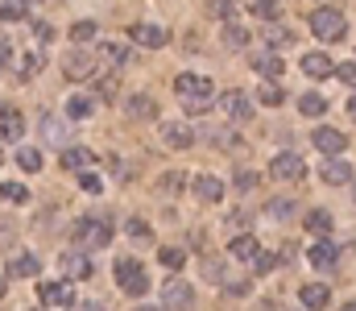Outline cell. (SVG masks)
Instances as JSON below:
<instances>
[{
  "label": "cell",
  "mask_w": 356,
  "mask_h": 311,
  "mask_svg": "<svg viewBox=\"0 0 356 311\" xmlns=\"http://www.w3.org/2000/svg\"><path fill=\"white\" fill-rule=\"evenodd\" d=\"M203 141H216L220 150H236V145H241L236 133H232V129H220V125H207V129H203Z\"/></svg>",
  "instance_id": "obj_27"
},
{
  "label": "cell",
  "mask_w": 356,
  "mask_h": 311,
  "mask_svg": "<svg viewBox=\"0 0 356 311\" xmlns=\"http://www.w3.org/2000/svg\"><path fill=\"white\" fill-rule=\"evenodd\" d=\"M162 266L166 270H182L186 266V249L182 245H162Z\"/></svg>",
  "instance_id": "obj_32"
},
{
  "label": "cell",
  "mask_w": 356,
  "mask_h": 311,
  "mask_svg": "<svg viewBox=\"0 0 356 311\" xmlns=\"http://www.w3.org/2000/svg\"><path fill=\"white\" fill-rule=\"evenodd\" d=\"M253 13H257L261 21H277V17H282V4H277V0H257Z\"/></svg>",
  "instance_id": "obj_38"
},
{
  "label": "cell",
  "mask_w": 356,
  "mask_h": 311,
  "mask_svg": "<svg viewBox=\"0 0 356 311\" xmlns=\"http://www.w3.org/2000/svg\"><path fill=\"white\" fill-rule=\"evenodd\" d=\"M42 141H50V145H71V129H67L63 120H54V116H42Z\"/></svg>",
  "instance_id": "obj_19"
},
{
  "label": "cell",
  "mask_w": 356,
  "mask_h": 311,
  "mask_svg": "<svg viewBox=\"0 0 356 311\" xmlns=\"http://www.w3.org/2000/svg\"><path fill=\"white\" fill-rule=\"evenodd\" d=\"M224 291H228V295H249V278H245V282H224Z\"/></svg>",
  "instance_id": "obj_53"
},
{
  "label": "cell",
  "mask_w": 356,
  "mask_h": 311,
  "mask_svg": "<svg viewBox=\"0 0 356 311\" xmlns=\"http://www.w3.org/2000/svg\"><path fill=\"white\" fill-rule=\"evenodd\" d=\"M302 71L311 75V79H327V75H336V67H332V58L327 54H302Z\"/></svg>",
  "instance_id": "obj_18"
},
{
  "label": "cell",
  "mask_w": 356,
  "mask_h": 311,
  "mask_svg": "<svg viewBox=\"0 0 356 311\" xmlns=\"http://www.w3.org/2000/svg\"><path fill=\"white\" fill-rule=\"evenodd\" d=\"M182 187H186V175H178V170H166V175L158 179V191H162V196H170V200L182 196Z\"/></svg>",
  "instance_id": "obj_29"
},
{
  "label": "cell",
  "mask_w": 356,
  "mask_h": 311,
  "mask_svg": "<svg viewBox=\"0 0 356 311\" xmlns=\"http://www.w3.org/2000/svg\"><path fill=\"white\" fill-rule=\"evenodd\" d=\"M0 196H4L8 204H25V200H29V191H25L21 183H0Z\"/></svg>",
  "instance_id": "obj_39"
},
{
  "label": "cell",
  "mask_w": 356,
  "mask_h": 311,
  "mask_svg": "<svg viewBox=\"0 0 356 311\" xmlns=\"http://www.w3.org/2000/svg\"><path fill=\"white\" fill-rule=\"evenodd\" d=\"M269 175H273L277 183H298V179L307 175V162H302L298 154H273V162H269Z\"/></svg>",
  "instance_id": "obj_4"
},
{
  "label": "cell",
  "mask_w": 356,
  "mask_h": 311,
  "mask_svg": "<svg viewBox=\"0 0 356 311\" xmlns=\"http://www.w3.org/2000/svg\"><path fill=\"white\" fill-rule=\"evenodd\" d=\"M348 112H353V120H356V96H353V104H348Z\"/></svg>",
  "instance_id": "obj_57"
},
{
  "label": "cell",
  "mask_w": 356,
  "mask_h": 311,
  "mask_svg": "<svg viewBox=\"0 0 356 311\" xmlns=\"http://www.w3.org/2000/svg\"><path fill=\"white\" fill-rule=\"evenodd\" d=\"M63 166H67V170H83V166H91V150H63Z\"/></svg>",
  "instance_id": "obj_33"
},
{
  "label": "cell",
  "mask_w": 356,
  "mask_h": 311,
  "mask_svg": "<svg viewBox=\"0 0 356 311\" xmlns=\"http://www.w3.org/2000/svg\"><path fill=\"white\" fill-rule=\"evenodd\" d=\"M71 42H75V46H79V42H95V25H91V21H75V25H71Z\"/></svg>",
  "instance_id": "obj_37"
},
{
  "label": "cell",
  "mask_w": 356,
  "mask_h": 311,
  "mask_svg": "<svg viewBox=\"0 0 356 311\" xmlns=\"http://www.w3.org/2000/svg\"><path fill=\"white\" fill-rule=\"evenodd\" d=\"M311 145H315L319 154H327V158H340L348 141H344V133H340V129H327V125H323V129H315V133H311Z\"/></svg>",
  "instance_id": "obj_8"
},
{
  "label": "cell",
  "mask_w": 356,
  "mask_h": 311,
  "mask_svg": "<svg viewBox=\"0 0 356 311\" xmlns=\"http://www.w3.org/2000/svg\"><path fill=\"white\" fill-rule=\"evenodd\" d=\"M298 299H302V308H311V311H323L327 303H332V291H327L323 282H307V287L298 291Z\"/></svg>",
  "instance_id": "obj_16"
},
{
  "label": "cell",
  "mask_w": 356,
  "mask_h": 311,
  "mask_svg": "<svg viewBox=\"0 0 356 311\" xmlns=\"http://www.w3.org/2000/svg\"><path fill=\"white\" fill-rule=\"evenodd\" d=\"M266 311H290V308H277V303H266Z\"/></svg>",
  "instance_id": "obj_55"
},
{
  "label": "cell",
  "mask_w": 356,
  "mask_h": 311,
  "mask_svg": "<svg viewBox=\"0 0 356 311\" xmlns=\"http://www.w3.org/2000/svg\"><path fill=\"white\" fill-rule=\"evenodd\" d=\"M42 270V262L33 257V253H17V257H8V278H33Z\"/></svg>",
  "instance_id": "obj_20"
},
{
  "label": "cell",
  "mask_w": 356,
  "mask_h": 311,
  "mask_svg": "<svg viewBox=\"0 0 356 311\" xmlns=\"http://www.w3.org/2000/svg\"><path fill=\"white\" fill-rule=\"evenodd\" d=\"M17 162H21V170H38V166H42V150L21 145V150H17Z\"/></svg>",
  "instance_id": "obj_35"
},
{
  "label": "cell",
  "mask_w": 356,
  "mask_h": 311,
  "mask_svg": "<svg viewBox=\"0 0 356 311\" xmlns=\"http://www.w3.org/2000/svg\"><path fill=\"white\" fill-rule=\"evenodd\" d=\"M137 311H158V308H149V303H141V308H137Z\"/></svg>",
  "instance_id": "obj_58"
},
{
  "label": "cell",
  "mask_w": 356,
  "mask_h": 311,
  "mask_svg": "<svg viewBox=\"0 0 356 311\" xmlns=\"http://www.w3.org/2000/svg\"><path fill=\"white\" fill-rule=\"evenodd\" d=\"M203 274H207V282H220V287H224V262L207 257V262H203Z\"/></svg>",
  "instance_id": "obj_42"
},
{
  "label": "cell",
  "mask_w": 356,
  "mask_h": 311,
  "mask_svg": "<svg viewBox=\"0 0 356 311\" xmlns=\"http://www.w3.org/2000/svg\"><path fill=\"white\" fill-rule=\"evenodd\" d=\"M253 42V33L241 25V21H224V46H232V50H245Z\"/></svg>",
  "instance_id": "obj_24"
},
{
  "label": "cell",
  "mask_w": 356,
  "mask_h": 311,
  "mask_svg": "<svg viewBox=\"0 0 356 311\" xmlns=\"http://www.w3.org/2000/svg\"><path fill=\"white\" fill-rule=\"evenodd\" d=\"M266 38H269V46H277V42H282V46H290V42H294V38H290V29H286V25H273V21H269Z\"/></svg>",
  "instance_id": "obj_41"
},
{
  "label": "cell",
  "mask_w": 356,
  "mask_h": 311,
  "mask_svg": "<svg viewBox=\"0 0 356 311\" xmlns=\"http://www.w3.org/2000/svg\"><path fill=\"white\" fill-rule=\"evenodd\" d=\"M0 162H4V154H0Z\"/></svg>",
  "instance_id": "obj_60"
},
{
  "label": "cell",
  "mask_w": 356,
  "mask_h": 311,
  "mask_svg": "<svg viewBox=\"0 0 356 311\" xmlns=\"http://www.w3.org/2000/svg\"><path fill=\"white\" fill-rule=\"evenodd\" d=\"M38 299L46 303V308H71L75 303V291H71V282H38Z\"/></svg>",
  "instance_id": "obj_7"
},
{
  "label": "cell",
  "mask_w": 356,
  "mask_h": 311,
  "mask_svg": "<svg viewBox=\"0 0 356 311\" xmlns=\"http://www.w3.org/2000/svg\"><path fill=\"white\" fill-rule=\"evenodd\" d=\"M104 58H108V63H129V50L116 46V42H108V46H104Z\"/></svg>",
  "instance_id": "obj_45"
},
{
  "label": "cell",
  "mask_w": 356,
  "mask_h": 311,
  "mask_svg": "<svg viewBox=\"0 0 356 311\" xmlns=\"http://www.w3.org/2000/svg\"><path fill=\"white\" fill-rule=\"evenodd\" d=\"M307 257H311L315 270H336V262H340V245H332V241L323 237V241H315V245L307 249Z\"/></svg>",
  "instance_id": "obj_11"
},
{
  "label": "cell",
  "mask_w": 356,
  "mask_h": 311,
  "mask_svg": "<svg viewBox=\"0 0 356 311\" xmlns=\"http://www.w3.org/2000/svg\"><path fill=\"white\" fill-rule=\"evenodd\" d=\"M336 75H340V83L356 88V63H344V67H336Z\"/></svg>",
  "instance_id": "obj_48"
},
{
  "label": "cell",
  "mask_w": 356,
  "mask_h": 311,
  "mask_svg": "<svg viewBox=\"0 0 356 311\" xmlns=\"http://www.w3.org/2000/svg\"><path fill=\"white\" fill-rule=\"evenodd\" d=\"M211 13H216V17H224V21H232V0H216V4H211Z\"/></svg>",
  "instance_id": "obj_51"
},
{
  "label": "cell",
  "mask_w": 356,
  "mask_h": 311,
  "mask_svg": "<svg viewBox=\"0 0 356 311\" xmlns=\"http://www.w3.org/2000/svg\"><path fill=\"white\" fill-rule=\"evenodd\" d=\"M175 92L182 96V100L191 104V100H211V79H203V75H178L175 79Z\"/></svg>",
  "instance_id": "obj_6"
},
{
  "label": "cell",
  "mask_w": 356,
  "mask_h": 311,
  "mask_svg": "<svg viewBox=\"0 0 356 311\" xmlns=\"http://www.w3.org/2000/svg\"><path fill=\"white\" fill-rule=\"evenodd\" d=\"M319 179H323V183H332V187H340V183H348V179H353V166H348L344 158H327V162L319 166Z\"/></svg>",
  "instance_id": "obj_15"
},
{
  "label": "cell",
  "mask_w": 356,
  "mask_h": 311,
  "mask_svg": "<svg viewBox=\"0 0 356 311\" xmlns=\"http://www.w3.org/2000/svg\"><path fill=\"white\" fill-rule=\"evenodd\" d=\"M67 116H71V120H88L91 116V96H71V100H67Z\"/></svg>",
  "instance_id": "obj_34"
},
{
  "label": "cell",
  "mask_w": 356,
  "mask_h": 311,
  "mask_svg": "<svg viewBox=\"0 0 356 311\" xmlns=\"http://www.w3.org/2000/svg\"><path fill=\"white\" fill-rule=\"evenodd\" d=\"M33 33H38L42 42H50V38H54V25H46V21H38V25H33Z\"/></svg>",
  "instance_id": "obj_52"
},
{
  "label": "cell",
  "mask_w": 356,
  "mask_h": 311,
  "mask_svg": "<svg viewBox=\"0 0 356 311\" xmlns=\"http://www.w3.org/2000/svg\"><path fill=\"white\" fill-rule=\"evenodd\" d=\"M0 133H4L8 141H21V133H25V120H21L17 108H8V104H0Z\"/></svg>",
  "instance_id": "obj_21"
},
{
  "label": "cell",
  "mask_w": 356,
  "mask_h": 311,
  "mask_svg": "<svg viewBox=\"0 0 356 311\" xmlns=\"http://www.w3.org/2000/svg\"><path fill=\"white\" fill-rule=\"evenodd\" d=\"M257 100H261V104H269V108H277V104L286 100V92H282L277 83H261V92H257Z\"/></svg>",
  "instance_id": "obj_36"
},
{
  "label": "cell",
  "mask_w": 356,
  "mask_h": 311,
  "mask_svg": "<svg viewBox=\"0 0 356 311\" xmlns=\"http://www.w3.org/2000/svg\"><path fill=\"white\" fill-rule=\"evenodd\" d=\"M266 212L273 216V220H290V216H294V200H273Z\"/></svg>",
  "instance_id": "obj_40"
},
{
  "label": "cell",
  "mask_w": 356,
  "mask_h": 311,
  "mask_svg": "<svg viewBox=\"0 0 356 311\" xmlns=\"http://www.w3.org/2000/svg\"><path fill=\"white\" fill-rule=\"evenodd\" d=\"M298 112H302V116H323V112H327V100H323L319 92H307V96L298 100Z\"/></svg>",
  "instance_id": "obj_31"
},
{
  "label": "cell",
  "mask_w": 356,
  "mask_h": 311,
  "mask_svg": "<svg viewBox=\"0 0 356 311\" xmlns=\"http://www.w3.org/2000/svg\"><path fill=\"white\" fill-rule=\"evenodd\" d=\"M273 266H277V257H273V253H269V249H261V253H257V257H253V270H257V274H269V270H273Z\"/></svg>",
  "instance_id": "obj_44"
},
{
  "label": "cell",
  "mask_w": 356,
  "mask_h": 311,
  "mask_svg": "<svg viewBox=\"0 0 356 311\" xmlns=\"http://www.w3.org/2000/svg\"><path fill=\"white\" fill-rule=\"evenodd\" d=\"M29 17V0H0V21H25Z\"/></svg>",
  "instance_id": "obj_30"
},
{
  "label": "cell",
  "mask_w": 356,
  "mask_h": 311,
  "mask_svg": "<svg viewBox=\"0 0 356 311\" xmlns=\"http://www.w3.org/2000/svg\"><path fill=\"white\" fill-rule=\"evenodd\" d=\"M13 67V46H8V38H0V71H8Z\"/></svg>",
  "instance_id": "obj_50"
},
{
  "label": "cell",
  "mask_w": 356,
  "mask_h": 311,
  "mask_svg": "<svg viewBox=\"0 0 356 311\" xmlns=\"http://www.w3.org/2000/svg\"><path fill=\"white\" fill-rule=\"evenodd\" d=\"M133 42L145 46V50H158V46L170 42V33H166L162 25H133Z\"/></svg>",
  "instance_id": "obj_12"
},
{
  "label": "cell",
  "mask_w": 356,
  "mask_h": 311,
  "mask_svg": "<svg viewBox=\"0 0 356 311\" xmlns=\"http://www.w3.org/2000/svg\"><path fill=\"white\" fill-rule=\"evenodd\" d=\"M195 196H199L203 204H220V200H224V183H220L216 175H199V179H195Z\"/></svg>",
  "instance_id": "obj_17"
},
{
  "label": "cell",
  "mask_w": 356,
  "mask_h": 311,
  "mask_svg": "<svg viewBox=\"0 0 356 311\" xmlns=\"http://www.w3.org/2000/svg\"><path fill=\"white\" fill-rule=\"evenodd\" d=\"M79 311H104V308H99V303H83Z\"/></svg>",
  "instance_id": "obj_54"
},
{
  "label": "cell",
  "mask_w": 356,
  "mask_h": 311,
  "mask_svg": "<svg viewBox=\"0 0 356 311\" xmlns=\"http://www.w3.org/2000/svg\"><path fill=\"white\" fill-rule=\"evenodd\" d=\"M63 270H67V278H91V262L79 253V249L63 253Z\"/></svg>",
  "instance_id": "obj_23"
},
{
  "label": "cell",
  "mask_w": 356,
  "mask_h": 311,
  "mask_svg": "<svg viewBox=\"0 0 356 311\" xmlns=\"http://www.w3.org/2000/svg\"><path fill=\"white\" fill-rule=\"evenodd\" d=\"M311 33L315 38H323V42H340L344 33H348V17L340 13V8H315L311 13Z\"/></svg>",
  "instance_id": "obj_1"
},
{
  "label": "cell",
  "mask_w": 356,
  "mask_h": 311,
  "mask_svg": "<svg viewBox=\"0 0 356 311\" xmlns=\"http://www.w3.org/2000/svg\"><path fill=\"white\" fill-rule=\"evenodd\" d=\"M129 116H133V120H154V116H158L154 96H133V100H129Z\"/></svg>",
  "instance_id": "obj_28"
},
{
  "label": "cell",
  "mask_w": 356,
  "mask_h": 311,
  "mask_svg": "<svg viewBox=\"0 0 356 311\" xmlns=\"http://www.w3.org/2000/svg\"><path fill=\"white\" fill-rule=\"evenodd\" d=\"M129 237H137V241H141V237H149V224L133 216V220H129Z\"/></svg>",
  "instance_id": "obj_49"
},
{
  "label": "cell",
  "mask_w": 356,
  "mask_h": 311,
  "mask_svg": "<svg viewBox=\"0 0 356 311\" xmlns=\"http://www.w3.org/2000/svg\"><path fill=\"white\" fill-rule=\"evenodd\" d=\"M253 187H257V175H253V170H236V191L245 196V191H253Z\"/></svg>",
  "instance_id": "obj_47"
},
{
  "label": "cell",
  "mask_w": 356,
  "mask_h": 311,
  "mask_svg": "<svg viewBox=\"0 0 356 311\" xmlns=\"http://www.w3.org/2000/svg\"><path fill=\"white\" fill-rule=\"evenodd\" d=\"M95 88H99V96H104V100H112V96H116V75H99V79H95Z\"/></svg>",
  "instance_id": "obj_46"
},
{
  "label": "cell",
  "mask_w": 356,
  "mask_h": 311,
  "mask_svg": "<svg viewBox=\"0 0 356 311\" xmlns=\"http://www.w3.org/2000/svg\"><path fill=\"white\" fill-rule=\"evenodd\" d=\"M253 71L266 75V79H282L286 75V63H282L277 50H266V54H253Z\"/></svg>",
  "instance_id": "obj_14"
},
{
  "label": "cell",
  "mask_w": 356,
  "mask_h": 311,
  "mask_svg": "<svg viewBox=\"0 0 356 311\" xmlns=\"http://www.w3.org/2000/svg\"><path fill=\"white\" fill-rule=\"evenodd\" d=\"M79 187H83L88 196H99V191H104V183H99V175H91V170H83V175H79Z\"/></svg>",
  "instance_id": "obj_43"
},
{
  "label": "cell",
  "mask_w": 356,
  "mask_h": 311,
  "mask_svg": "<svg viewBox=\"0 0 356 311\" xmlns=\"http://www.w3.org/2000/svg\"><path fill=\"white\" fill-rule=\"evenodd\" d=\"M344 311H356V303H344Z\"/></svg>",
  "instance_id": "obj_59"
},
{
  "label": "cell",
  "mask_w": 356,
  "mask_h": 311,
  "mask_svg": "<svg viewBox=\"0 0 356 311\" xmlns=\"http://www.w3.org/2000/svg\"><path fill=\"white\" fill-rule=\"evenodd\" d=\"M4 291H8V282H4V278H0V299H4Z\"/></svg>",
  "instance_id": "obj_56"
},
{
  "label": "cell",
  "mask_w": 356,
  "mask_h": 311,
  "mask_svg": "<svg viewBox=\"0 0 356 311\" xmlns=\"http://www.w3.org/2000/svg\"><path fill=\"white\" fill-rule=\"evenodd\" d=\"M46 67V58H42V50H25L21 58H17V79H38V71Z\"/></svg>",
  "instance_id": "obj_22"
},
{
  "label": "cell",
  "mask_w": 356,
  "mask_h": 311,
  "mask_svg": "<svg viewBox=\"0 0 356 311\" xmlns=\"http://www.w3.org/2000/svg\"><path fill=\"white\" fill-rule=\"evenodd\" d=\"M75 245L79 249H104V245H112V224L99 220V216H83L75 224Z\"/></svg>",
  "instance_id": "obj_3"
},
{
  "label": "cell",
  "mask_w": 356,
  "mask_h": 311,
  "mask_svg": "<svg viewBox=\"0 0 356 311\" xmlns=\"http://www.w3.org/2000/svg\"><path fill=\"white\" fill-rule=\"evenodd\" d=\"M116 282H120V291L133 295V299H141V295L149 291V274H145V266H141L137 257H120V262H116Z\"/></svg>",
  "instance_id": "obj_2"
},
{
  "label": "cell",
  "mask_w": 356,
  "mask_h": 311,
  "mask_svg": "<svg viewBox=\"0 0 356 311\" xmlns=\"http://www.w3.org/2000/svg\"><path fill=\"white\" fill-rule=\"evenodd\" d=\"M228 249H232V257H241V262H253V257L261 253V241L245 232V237H232V245H228Z\"/></svg>",
  "instance_id": "obj_26"
},
{
  "label": "cell",
  "mask_w": 356,
  "mask_h": 311,
  "mask_svg": "<svg viewBox=\"0 0 356 311\" xmlns=\"http://www.w3.org/2000/svg\"><path fill=\"white\" fill-rule=\"evenodd\" d=\"M220 112H224L232 125H245V120L253 116V100H249L245 92H224V96H220Z\"/></svg>",
  "instance_id": "obj_5"
},
{
  "label": "cell",
  "mask_w": 356,
  "mask_h": 311,
  "mask_svg": "<svg viewBox=\"0 0 356 311\" xmlns=\"http://www.w3.org/2000/svg\"><path fill=\"white\" fill-rule=\"evenodd\" d=\"M63 71H67V79H91L95 75V54L91 50H71L63 58Z\"/></svg>",
  "instance_id": "obj_9"
},
{
  "label": "cell",
  "mask_w": 356,
  "mask_h": 311,
  "mask_svg": "<svg viewBox=\"0 0 356 311\" xmlns=\"http://www.w3.org/2000/svg\"><path fill=\"white\" fill-rule=\"evenodd\" d=\"M162 303H166V311H186L191 303H195V291H191L182 278H170L166 291H162Z\"/></svg>",
  "instance_id": "obj_10"
},
{
  "label": "cell",
  "mask_w": 356,
  "mask_h": 311,
  "mask_svg": "<svg viewBox=\"0 0 356 311\" xmlns=\"http://www.w3.org/2000/svg\"><path fill=\"white\" fill-rule=\"evenodd\" d=\"M162 141H166V150H191L195 129L191 125H162Z\"/></svg>",
  "instance_id": "obj_13"
},
{
  "label": "cell",
  "mask_w": 356,
  "mask_h": 311,
  "mask_svg": "<svg viewBox=\"0 0 356 311\" xmlns=\"http://www.w3.org/2000/svg\"><path fill=\"white\" fill-rule=\"evenodd\" d=\"M332 228H336L332 212H323V207H311V212H307V232H315V237H327Z\"/></svg>",
  "instance_id": "obj_25"
}]
</instances>
